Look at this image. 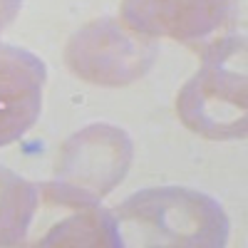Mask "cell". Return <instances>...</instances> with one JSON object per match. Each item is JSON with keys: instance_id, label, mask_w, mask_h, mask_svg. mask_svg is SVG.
I'll list each match as a JSON object with an SVG mask.
<instances>
[{"instance_id": "3", "label": "cell", "mask_w": 248, "mask_h": 248, "mask_svg": "<svg viewBox=\"0 0 248 248\" xmlns=\"http://www.w3.org/2000/svg\"><path fill=\"white\" fill-rule=\"evenodd\" d=\"M47 67L37 55L0 43V147L17 141L43 109Z\"/></svg>"}, {"instance_id": "2", "label": "cell", "mask_w": 248, "mask_h": 248, "mask_svg": "<svg viewBox=\"0 0 248 248\" xmlns=\"http://www.w3.org/2000/svg\"><path fill=\"white\" fill-rule=\"evenodd\" d=\"M236 0H124V25L141 35L191 43L223 28Z\"/></svg>"}, {"instance_id": "1", "label": "cell", "mask_w": 248, "mask_h": 248, "mask_svg": "<svg viewBox=\"0 0 248 248\" xmlns=\"http://www.w3.org/2000/svg\"><path fill=\"white\" fill-rule=\"evenodd\" d=\"M241 45V43H238ZM236 43L216 50L209 57L206 67L194 77V82L184 90L179 99V112L191 129L206 137H243V112L226 105L221 97H241L243 99V60L231 70L229 57L238 47Z\"/></svg>"}, {"instance_id": "4", "label": "cell", "mask_w": 248, "mask_h": 248, "mask_svg": "<svg viewBox=\"0 0 248 248\" xmlns=\"http://www.w3.org/2000/svg\"><path fill=\"white\" fill-rule=\"evenodd\" d=\"M35 203L37 189L30 181L0 169V243H17L25 238Z\"/></svg>"}]
</instances>
